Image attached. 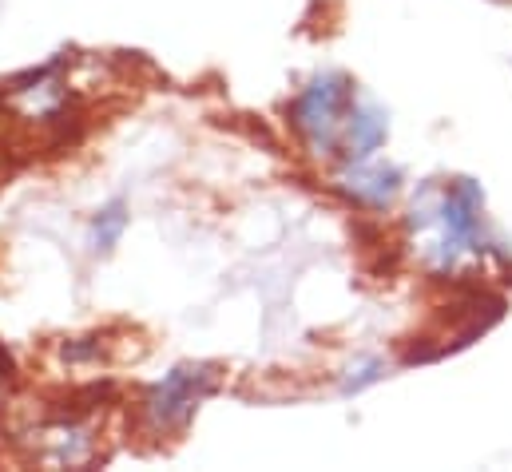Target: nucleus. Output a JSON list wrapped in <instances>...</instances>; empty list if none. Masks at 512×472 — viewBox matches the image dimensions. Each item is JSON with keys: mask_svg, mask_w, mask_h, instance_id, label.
Instances as JSON below:
<instances>
[{"mask_svg": "<svg viewBox=\"0 0 512 472\" xmlns=\"http://www.w3.org/2000/svg\"><path fill=\"white\" fill-rule=\"evenodd\" d=\"M405 231L413 254L433 274H461L465 266H481L485 258H505L501 242L489 235L485 195L473 179L421 187L409 203Z\"/></svg>", "mask_w": 512, "mask_h": 472, "instance_id": "1", "label": "nucleus"}, {"mask_svg": "<svg viewBox=\"0 0 512 472\" xmlns=\"http://www.w3.org/2000/svg\"><path fill=\"white\" fill-rule=\"evenodd\" d=\"M207 393H211V373L207 369H195V365H183L163 385L151 389L147 417L155 421V429H179V425H187V417L195 413V405Z\"/></svg>", "mask_w": 512, "mask_h": 472, "instance_id": "4", "label": "nucleus"}, {"mask_svg": "<svg viewBox=\"0 0 512 472\" xmlns=\"http://www.w3.org/2000/svg\"><path fill=\"white\" fill-rule=\"evenodd\" d=\"M350 104L354 84L342 72H322L302 88V96L294 100V127L314 155H338Z\"/></svg>", "mask_w": 512, "mask_h": 472, "instance_id": "2", "label": "nucleus"}, {"mask_svg": "<svg viewBox=\"0 0 512 472\" xmlns=\"http://www.w3.org/2000/svg\"><path fill=\"white\" fill-rule=\"evenodd\" d=\"M385 135H389V119H385L382 108H378L374 100H358V96H354L346 127H342V147H338V155H342V159H370V155H378Z\"/></svg>", "mask_w": 512, "mask_h": 472, "instance_id": "5", "label": "nucleus"}, {"mask_svg": "<svg viewBox=\"0 0 512 472\" xmlns=\"http://www.w3.org/2000/svg\"><path fill=\"white\" fill-rule=\"evenodd\" d=\"M334 187L354 203V207H366V211H389L401 195V171L382 163L378 155L370 159H346L342 171L334 175Z\"/></svg>", "mask_w": 512, "mask_h": 472, "instance_id": "3", "label": "nucleus"}, {"mask_svg": "<svg viewBox=\"0 0 512 472\" xmlns=\"http://www.w3.org/2000/svg\"><path fill=\"white\" fill-rule=\"evenodd\" d=\"M385 365L378 357H358L350 369H346V377H342V389L346 393H358V389H366V385H374V381H382Z\"/></svg>", "mask_w": 512, "mask_h": 472, "instance_id": "7", "label": "nucleus"}, {"mask_svg": "<svg viewBox=\"0 0 512 472\" xmlns=\"http://www.w3.org/2000/svg\"><path fill=\"white\" fill-rule=\"evenodd\" d=\"M124 227H128V207H124V203H112L108 211H100L96 223H92V250L108 254V250L120 242Z\"/></svg>", "mask_w": 512, "mask_h": 472, "instance_id": "6", "label": "nucleus"}]
</instances>
